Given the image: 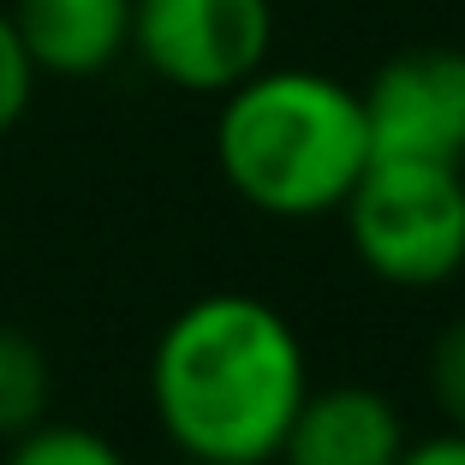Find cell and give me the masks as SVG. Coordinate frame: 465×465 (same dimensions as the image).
I'll return each mask as SVG.
<instances>
[{
  "instance_id": "cell-12",
  "label": "cell",
  "mask_w": 465,
  "mask_h": 465,
  "mask_svg": "<svg viewBox=\"0 0 465 465\" xmlns=\"http://www.w3.org/2000/svg\"><path fill=\"white\" fill-rule=\"evenodd\" d=\"M394 465H465V436L460 430H441L430 441H406V453Z\"/></svg>"
},
{
  "instance_id": "cell-4",
  "label": "cell",
  "mask_w": 465,
  "mask_h": 465,
  "mask_svg": "<svg viewBox=\"0 0 465 465\" xmlns=\"http://www.w3.org/2000/svg\"><path fill=\"white\" fill-rule=\"evenodd\" d=\"M274 48V0H132V54L185 96H227Z\"/></svg>"
},
{
  "instance_id": "cell-3",
  "label": "cell",
  "mask_w": 465,
  "mask_h": 465,
  "mask_svg": "<svg viewBox=\"0 0 465 465\" xmlns=\"http://www.w3.org/2000/svg\"><path fill=\"white\" fill-rule=\"evenodd\" d=\"M346 239L376 281L406 292L465 269V173L441 162H370L341 203Z\"/></svg>"
},
{
  "instance_id": "cell-10",
  "label": "cell",
  "mask_w": 465,
  "mask_h": 465,
  "mask_svg": "<svg viewBox=\"0 0 465 465\" xmlns=\"http://www.w3.org/2000/svg\"><path fill=\"white\" fill-rule=\"evenodd\" d=\"M430 400L448 418V430L465 436V316L448 322L436 334V346H430Z\"/></svg>"
},
{
  "instance_id": "cell-7",
  "label": "cell",
  "mask_w": 465,
  "mask_h": 465,
  "mask_svg": "<svg viewBox=\"0 0 465 465\" xmlns=\"http://www.w3.org/2000/svg\"><path fill=\"white\" fill-rule=\"evenodd\" d=\"M6 13L36 78H96L132 54V0H13Z\"/></svg>"
},
{
  "instance_id": "cell-8",
  "label": "cell",
  "mask_w": 465,
  "mask_h": 465,
  "mask_svg": "<svg viewBox=\"0 0 465 465\" xmlns=\"http://www.w3.org/2000/svg\"><path fill=\"white\" fill-rule=\"evenodd\" d=\"M48 400H54L48 352L36 346V334L0 322V436L13 441L30 424H42L48 418Z\"/></svg>"
},
{
  "instance_id": "cell-5",
  "label": "cell",
  "mask_w": 465,
  "mask_h": 465,
  "mask_svg": "<svg viewBox=\"0 0 465 465\" xmlns=\"http://www.w3.org/2000/svg\"><path fill=\"white\" fill-rule=\"evenodd\" d=\"M370 162H465V54L406 48L358 90Z\"/></svg>"
},
{
  "instance_id": "cell-13",
  "label": "cell",
  "mask_w": 465,
  "mask_h": 465,
  "mask_svg": "<svg viewBox=\"0 0 465 465\" xmlns=\"http://www.w3.org/2000/svg\"><path fill=\"white\" fill-rule=\"evenodd\" d=\"M179 465H203V460H179Z\"/></svg>"
},
{
  "instance_id": "cell-11",
  "label": "cell",
  "mask_w": 465,
  "mask_h": 465,
  "mask_svg": "<svg viewBox=\"0 0 465 465\" xmlns=\"http://www.w3.org/2000/svg\"><path fill=\"white\" fill-rule=\"evenodd\" d=\"M30 96H36V66H30L25 42H18V30H13V13L0 6V137L25 120Z\"/></svg>"
},
{
  "instance_id": "cell-2",
  "label": "cell",
  "mask_w": 465,
  "mask_h": 465,
  "mask_svg": "<svg viewBox=\"0 0 465 465\" xmlns=\"http://www.w3.org/2000/svg\"><path fill=\"white\" fill-rule=\"evenodd\" d=\"M215 167L239 203L274 221L334 215L370 167L364 102L311 66H257L215 114Z\"/></svg>"
},
{
  "instance_id": "cell-1",
  "label": "cell",
  "mask_w": 465,
  "mask_h": 465,
  "mask_svg": "<svg viewBox=\"0 0 465 465\" xmlns=\"http://www.w3.org/2000/svg\"><path fill=\"white\" fill-rule=\"evenodd\" d=\"M304 394L311 358L299 329L257 292L179 304L150 352L155 424L203 465H269Z\"/></svg>"
},
{
  "instance_id": "cell-9",
  "label": "cell",
  "mask_w": 465,
  "mask_h": 465,
  "mask_svg": "<svg viewBox=\"0 0 465 465\" xmlns=\"http://www.w3.org/2000/svg\"><path fill=\"white\" fill-rule=\"evenodd\" d=\"M0 465H125V453L84 424H48L42 418L25 436H13V453Z\"/></svg>"
},
{
  "instance_id": "cell-6",
  "label": "cell",
  "mask_w": 465,
  "mask_h": 465,
  "mask_svg": "<svg viewBox=\"0 0 465 465\" xmlns=\"http://www.w3.org/2000/svg\"><path fill=\"white\" fill-rule=\"evenodd\" d=\"M406 453V418L382 388H311L281 436V465H394Z\"/></svg>"
}]
</instances>
